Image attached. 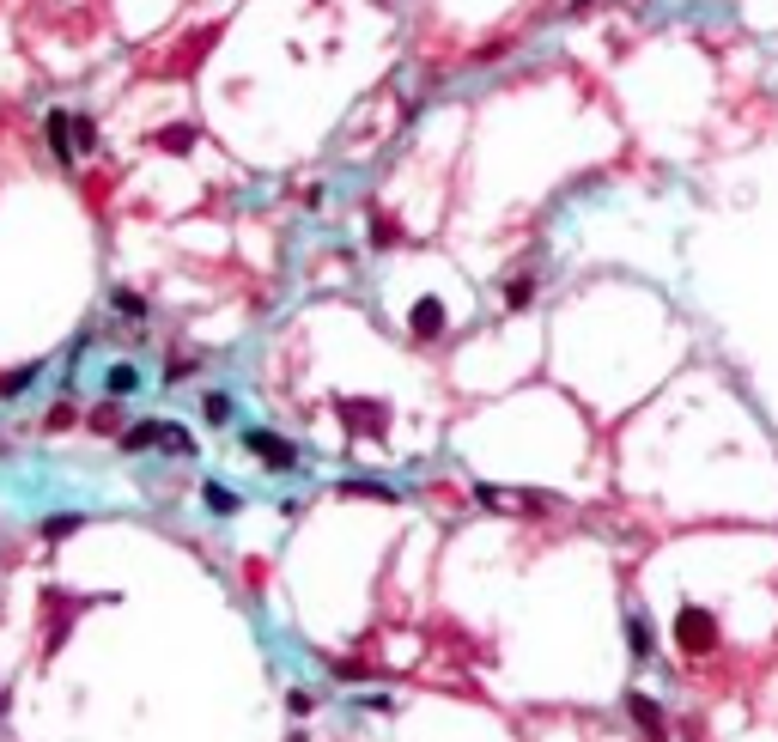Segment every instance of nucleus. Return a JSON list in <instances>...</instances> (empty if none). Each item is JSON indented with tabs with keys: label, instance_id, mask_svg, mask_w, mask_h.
<instances>
[{
	"label": "nucleus",
	"instance_id": "obj_1",
	"mask_svg": "<svg viewBox=\"0 0 778 742\" xmlns=\"http://www.w3.org/2000/svg\"><path fill=\"white\" fill-rule=\"evenodd\" d=\"M675 639H681V651L706 657V651L718 645V621H712L706 609H681V615H675Z\"/></svg>",
	"mask_w": 778,
	"mask_h": 742
},
{
	"label": "nucleus",
	"instance_id": "obj_2",
	"mask_svg": "<svg viewBox=\"0 0 778 742\" xmlns=\"http://www.w3.org/2000/svg\"><path fill=\"white\" fill-rule=\"evenodd\" d=\"M146 444H171V451H189V432H183V426H159V420H146V426H128V432H122V451H146Z\"/></svg>",
	"mask_w": 778,
	"mask_h": 742
},
{
	"label": "nucleus",
	"instance_id": "obj_3",
	"mask_svg": "<svg viewBox=\"0 0 778 742\" xmlns=\"http://www.w3.org/2000/svg\"><path fill=\"white\" fill-rule=\"evenodd\" d=\"M43 134H49V153H55V165H67V171H73V159H80V146H73V110H49V116H43Z\"/></svg>",
	"mask_w": 778,
	"mask_h": 742
},
{
	"label": "nucleus",
	"instance_id": "obj_4",
	"mask_svg": "<svg viewBox=\"0 0 778 742\" xmlns=\"http://www.w3.org/2000/svg\"><path fill=\"white\" fill-rule=\"evenodd\" d=\"M244 444H250V451H262V463H268V469H292V463H298V457H292V444H286V438H274V432H262V426H250V432H244Z\"/></svg>",
	"mask_w": 778,
	"mask_h": 742
},
{
	"label": "nucleus",
	"instance_id": "obj_5",
	"mask_svg": "<svg viewBox=\"0 0 778 742\" xmlns=\"http://www.w3.org/2000/svg\"><path fill=\"white\" fill-rule=\"evenodd\" d=\"M475 499H481V505H499V511H529V505H554L548 493H517V487H481Z\"/></svg>",
	"mask_w": 778,
	"mask_h": 742
},
{
	"label": "nucleus",
	"instance_id": "obj_6",
	"mask_svg": "<svg viewBox=\"0 0 778 742\" xmlns=\"http://www.w3.org/2000/svg\"><path fill=\"white\" fill-rule=\"evenodd\" d=\"M444 323H450V317H444V305H438V299H420V305H414V317H408V329H414L420 341L444 335Z\"/></svg>",
	"mask_w": 778,
	"mask_h": 742
},
{
	"label": "nucleus",
	"instance_id": "obj_7",
	"mask_svg": "<svg viewBox=\"0 0 778 742\" xmlns=\"http://www.w3.org/2000/svg\"><path fill=\"white\" fill-rule=\"evenodd\" d=\"M627 712H633V724H639L651 742H663V712H657V700H651V694H633V700H627Z\"/></svg>",
	"mask_w": 778,
	"mask_h": 742
},
{
	"label": "nucleus",
	"instance_id": "obj_8",
	"mask_svg": "<svg viewBox=\"0 0 778 742\" xmlns=\"http://www.w3.org/2000/svg\"><path fill=\"white\" fill-rule=\"evenodd\" d=\"M159 146H165V153H189V146H195V128H189V122H177V128H165V134H159Z\"/></svg>",
	"mask_w": 778,
	"mask_h": 742
},
{
	"label": "nucleus",
	"instance_id": "obj_9",
	"mask_svg": "<svg viewBox=\"0 0 778 742\" xmlns=\"http://www.w3.org/2000/svg\"><path fill=\"white\" fill-rule=\"evenodd\" d=\"M627 645H633V657H651V621H627Z\"/></svg>",
	"mask_w": 778,
	"mask_h": 742
},
{
	"label": "nucleus",
	"instance_id": "obj_10",
	"mask_svg": "<svg viewBox=\"0 0 778 742\" xmlns=\"http://www.w3.org/2000/svg\"><path fill=\"white\" fill-rule=\"evenodd\" d=\"M73 146H80V153H86V146H98V128H92V116H73Z\"/></svg>",
	"mask_w": 778,
	"mask_h": 742
},
{
	"label": "nucleus",
	"instance_id": "obj_11",
	"mask_svg": "<svg viewBox=\"0 0 778 742\" xmlns=\"http://www.w3.org/2000/svg\"><path fill=\"white\" fill-rule=\"evenodd\" d=\"M134 384H140V371H134V365H116V371H110V390H116V396H128Z\"/></svg>",
	"mask_w": 778,
	"mask_h": 742
},
{
	"label": "nucleus",
	"instance_id": "obj_12",
	"mask_svg": "<svg viewBox=\"0 0 778 742\" xmlns=\"http://www.w3.org/2000/svg\"><path fill=\"white\" fill-rule=\"evenodd\" d=\"M116 311H122V317H146V305H140V292H128V286H122V292H116Z\"/></svg>",
	"mask_w": 778,
	"mask_h": 742
},
{
	"label": "nucleus",
	"instance_id": "obj_13",
	"mask_svg": "<svg viewBox=\"0 0 778 742\" xmlns=\"http://www.w3.org/2000/svg\"><path fill=\"white\" fill-rule=\"evenodd\" d=\"M371 244H396V219L377 213V219H371Z\"/></svg>",
	"mask_w": 778,
	"mask_h": 742
},
{
	"label": "nucleus",
	"instance_id": "obj_14",
	"mask_svg": "<svg viewBox=\"0 0 778 742\" xmlns=\"http://www.w3.org/2000/svg\"><path fill=\"white\" fill-rule=\"evenodd\" d=\"M31 378H37V371H31V365H25V371H13V378H0V396H19V390H25Z\"/></svg>",
	"mask_w": 778,
	"mask_h": 742
},
{
	"label": "nucleus",
	"instance_id": "obj_15",
	"mask_svg": "<svg viewBox=\"0 0 778 742\" xmlns=\"http://www.w3.org/2000/svg\"><path fill=\"white\" fill-rule=\"evenodd\" d=\"M207 505H213V511H219V517H225V511H238V499H231V493H225V487H207Z\"/></svg>",
	"mask_w": 778,
	"mask_h": 742
},
{
	"label": "nucleus",
	"instance_id": "obj_16",
	"mask_svg": "<svg viewBox=\"0 0 778 742\" xmlns=\"http://www.w3.org/2000/svg\"><path fill=\"white\" fill-rule=\"evenodd\" d=\"M529 292H535V280H511V311H523V305H529Z\"/></svg>",
	"mask_w": 778,
	"mask_h": 742
},
{
	"label": "nucleus",
	"instance_id": "obj_17",
	"mask_svg": "<svg viewBox=\"0 0 778 742\" xmlns=\"http://www.w3.org/2000/svg\"><path fill=\"white\" fill-rule=\"evenodd\" d=\"M67 530H80V517H49L43 536H67Z\"/></svg>",
	"mask_w": 778,
	"mask_h": 742
},
{
	"label": "nucleus",
	"instance_id": "obj_18",
	"mask_svg": "<svg viewBox=\"0 0 778 742\" xmlns=\"http://www.w3.org/2000/svg\"><path fill=\"white\" fill-rule=\"evenodd\" d=\"M207 420H231V396H207Z\"/></svg>",
	"mask_w": 778,
	"mask_h": 742
}]
</instances>
